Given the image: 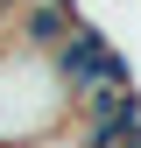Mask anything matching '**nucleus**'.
Masks as SVG:
<instances>
[{
	"mask_svg": "<svg viewBox=\"0 0 141 148\" xmlns=\"http://www.w3.org/2000/svg\"><path fill=\"white\" fill-rule=\"evenodd\" d=\"M64 127H70V92L57 78V64L0 42V148H35Z\"/></svg>",
	"mask_w": 141,
	"mask_h": 148,
	"instance_id": "1",
	"label": "nucleus"
},
{
	"mask_svg": "<svg viewBox=\"0 0 141 148\" xmlns=\"http://www.w3.org/2000/svg\"><path fill=\"white\" fill-rule=\"evenodd\" d=\"M49 64H57V78H64V92H70V106L92 99V92H127V85H134V64L120 57V42H113L99 21H78V28H70V42H64Z\"/></svg>",
	"mask_w": 141,
	"mask_h": 148,
	"instance_id": "2",
	"label": "nucleus"
},
{
	"mask_svg": "<svg viewBox=\"0 0 141 148\" xmlns=\"http://www.w3.org/2000/svg\"><path fill=\"white\" fill-rule=\"evenodd\" d=\"M35 148H78V141H70V127H64V134H49V141H35Z\"/></svg>",
	"mask_w": 141,
	"mask_h": 148,
	"instance_id": "3",
	"label": "nucleus"
}]
</instances>
